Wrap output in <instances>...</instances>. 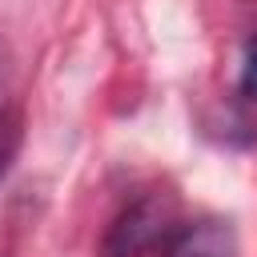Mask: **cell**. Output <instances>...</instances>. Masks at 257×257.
Returning <instances> with one entry per match:
<instances>
[{
	"label": "cell",
	"instance_id": "1",
	"mask_svg": "<svg viewBox=\"0 0 257 257\" xmlns=\"http://www.w3.org/2000/svg\"><path fill=\"white\" fill-rule=\"evenodd\" d=\"M177 225V201L173 193H145L128 209L116 213V221L104 233V257H141L161 237H169Z\"/></svg>",
	"mask_w": 257,
	"mask_h": 257
},
{
	"label": "cell",
	"instance_id": "3",
	"mask_svg": "<svg viewBox=\"0 0 257 257\" xmlns=\"http://www.w3.org/2000/svg\"><path fill=\"white\" fill-rule=\"evenodd\" d=\"M20 141H24V116L16 104H0V181L8 177L16 153H20Z\"/></svg>",
	"mask_w": 257,
	"mask_h": 257
},
{
	"label": "cell",
	"instance_id": "2",
	"mask_svg": "<svg viewBox=\"0 0 257 257\" xmlns=\"http://www.w3.org/2000/svg\"><path fill=\"white\" fill-rule=\"evenodd\" d=\"M165 257H237V237L225 221H193L169 237Z\"/></svg>",
	"mask_w": 257,
	"mask_h": 257
},
{
	"label": "cell",
	"instance_id": "4",
	"mask_svg": "<svg viewBox=\"0 0 257 257\" xmlns=\"http://www.w3.org/2000/svg\"><path fill=\"white\" fill-rule=\"evenodd\" d=\"M241 92L245 96H257V36L249 40L245 48V64H241Z\"/></svg>",
	"mask_w": 257,
	"mask_h": 257
}]
</instances>
